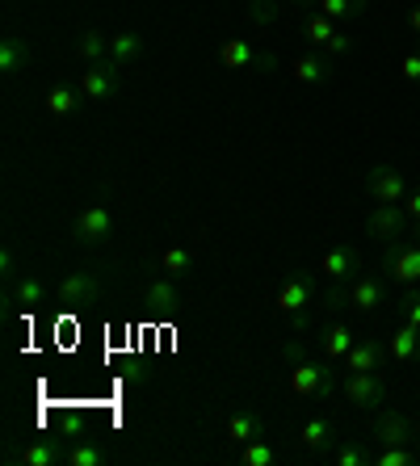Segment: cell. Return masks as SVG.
<instances>
[{
  "mask_svg": "<svg viewBox=\"0 0 420 466\" xmlns=\"http://www.w3.org/2000/svg\"><path fill=\"white\" fill-rule=\"evenodd\" d=\"M341 390H345L349 408H357V412H378V408L387 403V374H383V370H345Z\"/></svg>",
  "mask_w": 420,
  "mask_h": 466,
  "instance_id": "obj_2",
  "label": "cell"
},
{
  "mask_svg": "<svg viewBox=\"0 0 420 466\" xmlns=\"http://www.w3.org/2000/svg\"><path fill=\"white\" fill-rule=\"evenodd\" d=\"M399 76L408 80V85H420V51H408L399 59Z\"/></svg>",
  "mask_w": 420,
  "mask_h": 466,
  "instance_id": "obj_36",
  "label": "cell"
},
{
  "mask_svg": "<svg viewBox=\"0 0 420 466\" xmlns=\"http://www.w3.org/2000/svg\"><path fill=\"white\" fill-rule=\"evenodd\" d=\"M160 269L169 273V278H185V273L194 269V252L181 248V244H169V248L160 252Z\"/></svg>",
  "mask_w": 420,
  "mask_h": 466,
  "instance_id": "obj_28",
  "label": "cell"
},
{
  "mask_svg": "<svg viewBox=\"0 0 420 466\" xmlns=\"http://www.w3.org/2000/svg\"><path fill=\"white\" fill-rule=\"evenodd\" d=\"M349 51H353V34H345V30H336L333 43L323 46V55H328V59H333V55H349Z\"/></svg>",
  "mask_w": 420,
  "mask_h": 466,
  "instance_id": "obj_37",
  "label": "cell"
},
{
  "mask_svg": "<svg viewBox=\"0 0 420 466\" xmlns=\"http://www.w3.org/2000/svg\"><path fill=\"white\" fill-rule=\"evenodd\" d=\"M26 64H30V46H26V38H5V46H0V67H5V76L22 72Z\"/></svg>",
  "mask_w": 420,
  "mask_h": 466,
  "instance_id": "obj_29",
  "label": "cell"
},
{
  "mask_svg": "<svg viewBox=\"0 0 420 466\" xmlns=\"http://www.w3.org/2000/svg\"><path fill=\"white\" fill-rule=\"evenodd\" d=\"M97 294H101V278L97 273H88V269H80V273H67L64 282H59L55 299H59L64 311H80V307L97 303Z\"/></svg>",
  "mask_w": 420,
  "mask_h": 466,
  "instance_id": "obj_11",
  "label": "cell"
},
{
  "mask_svg": "<svg viewBox=\"0 0 420 466\" xmlns=\"http://www.w3.org/2000/svg\"><path fill=\"white\" fill-rule=\"evenodd\" d=\"M294 9H315V5H320V0H291Z\"/></svg>",
  "mask_w": 420,
  "mask_h": 466,
  "instance_id": "obj_41",
  "label": "cell"
},
{
  "mask_svg": "<svg viewBox=\"0 0 420 466\" xmlns=\"http://www.w3.org/2000/svg\"><path fill=\"white\" fill-rule=\"evenodd\" d=\"M64 462L67 466H101L106 462V454H101L93 441H76V445H67L64 450Z\"/></svg>",
  "mask_w": 420,
  "mask_h": 466,
  "instance_id": "obj_31",
  "label": "cell"
},
{
  "mask_svg": "<svg viewBox=\"0 0 420 466\" xmlns=\"http://www.w3.org/2000/svg\"><path fill=\"white\" fill-rule=\"evenodd\" d=\"M370 441H378V445H412L416 441V424H412V416L395 412V408H378L374 424H370Z\"/></svg>",
  "mask_w": 420,
  "mask_h": 466,
  "instance_id": "obj_8",
  "label": "cell"
},
{
  "mask_svg": "<svg viewBox=\"0 0 420 466\" xmlns=\"http://www.w3.org/2000/svg\"><path fill=\"white\" fill-rule=\"evenodd\" d=\"M312 299H315V278H312V273H294V278H286V282H282L273 307H278V315L294 319V315H307Z\"/></svg>",
  "mask_w": 420,
  "mask_h": 466,
  "instance_id": "obj_12",
  "label": "cell"
},
{
  "mask_svg": "<svg viewBox=\"0 0 420 466\" xmlns=\"http://www.w3.org/2000/svg\"><path fill=\"white\" fill-rule=\"evenodd\" d=\"M387 349H391V361H395V366L420 361V328L399 324V328H395V337L387 340Z\"/></svg>",
  "mask_w": 420,
  "mask_h": 466,
  "instance_id": "obj_18",
  "label": "cell"
},
{
  "mask_svg": "<svg viewBox=\"0 0 420 466\" xmlns=\"http://www.w3.org/2000/svg\"><path fill=\"white\" fill-rule=\"evenodd\" d=\"M383 273L387 282H399V286H412L420 282V244L412 236L395 239V244H383Z\"/></svg>",
  "mask_w": 420,
  "mask_h": 466,
  "instance_id": "obj_5",
  "label": "cell"
},
{
  "mask_svg": "<svg viewBox=\"0 0 420 466\" xmlns=\"http://www.w3.org/2000/svg\"><path fill=\"white\" fill-rule=\"evenodd\" d=\"M408 30L420 38V5H412V9H408Z\"/></svg>",
  "mask_w": 420,
  "mask_h": 466,
  "instance_id": "obj_40",
  "label": "cell"
},
{
  "mask_svg": "<svg viewBox=\"0 0 420 466\" xmlns=\"http://www.w3.org/2000/svg\"><path fill=\"white\" fill-rule=\"evenodd\" d=\"M76 88H80V97L93 101V106L114 101L118 97V88H122V64H114V59L85 64V72H80V80H76Z\"/></svg>",
  "mask_w": 420,
  "mask_h": 466,
  "instance_id": "obj_4",
  "label": "cell"
},
{
  "mask_svg": "<svg viewBox=\"0 0 420 466\" xmlns=\"http://www.w3.org/2000/svg\"><path fill=\"white\" fill-rule=\"evenodd\" d=\"M143 55V34H114V38H109V59H114V64H135V59H139Z\"/></svg>",
  "mask_w": 420,
  "mask_h": 466,
  "instance_id": "obj_27",
  "label": "cell"
},
{
  "mask_svg": "<svg viewBox=\"0 0 420 466\" xmlns=\"http://www.w3.org/2000/svg\"><path fill=\"white\" fill-rule=\"evenodd\" d=\"M370 9V0H320L315 5V13H323V17H333V22H357L362 13Z\"/></svg>",
  "mask_w": 420,
  "mask_h": 466,
  "instance_id": "obj_23",
  "label": "cell"
},
{
  "mask_svg": "<svg viewBox=\"0 0 420 466\" xmlns=\"http://www.w3.org/2000/svg\"><path fill=\"white\" fill-rule=\"evenodd\" d=\"M299 445L302 450H312V454H333V420H328V416H312V420H302Z\"/></svg>",
  "mask_w": 420,
  "mask_h": 466,
  "instance_id": "obj_15",
  "label": "cell"
},
{
  "mask_svg": "<svg viewBox=\"0 0 420 466\" xmlns=\"http://www.w3.org/2000/svg\"><path fill=\"white\" fill-rule=\"evenodd\" d=\"M109 236H114V210L101 207V202L85 207L72 218V239L80 244V248H101Z\"/></svg>",
  "mask_w": 420,
  "mask_h": 466,
  "instance_id": "obj_7",
  "label": "cell"
},
{
  "mask_svg": "<svg viewBox=\"0 0 420 466\" xmlns=\"http://www.w3.org/2000/svg\"><path fill=\"white\" fill-rule=\"evenodd\" d=\"M17 458H22L26 466H59V462H64V445L51 441V437H43V441L26 445V450H22Z\"/></svg>",
  "mask_w": 420,
  "mask_h": 466,
  "instance_id": "obj_22",
  "label": "cell"
},
{
  "mask_svg": "<svg viewBox=\"0 0 420 466\" xmlns=\"http://www.w3.org/2000/svg\"><path fill=\"white\" fill-rule=\"evenodd\" d=\"M404 210H408L412 223H420V189H408V198H404Z\"/></svg>",
  "mask_w": 420,
  "mask_h": 466,
  "instance_id": "obj_38",
  "label": "cell"
},
{
  "mask_svg": "<svg viewBox=\"0 0 420 466\" xmlns=\"http://www.w3.org/2000/svg\"><path fill=\"white\" fill-rule=\"evenodd\" d=\"M357 269H362V257H357L353 244H333V248L320 257V273L333 278V282H349Z\"/></svg>",
  "mask_w": 420,
  "mask_h": 466,
  "instance_id": "obj_13",
  "label": "cell"
},
{
  "mask_svg": "<svg viewBox=\"0 0 420 466\" xmlns=\"http://www.w3.org/2000/svg\"><path fill=\"white\" fill-rule=\"evenodd\" d=\"M278 0H252V5H248V22H257V25H270L273 17H278Z\"/></svg>",
  "mask_w": 420,
  "mask_h": 466,
  "instance_id": "obj_35",
  "label": "cell"
},
{
  "mask_svg": "<svg viewBox=\"0 0 420 466\" xmlns=\"http://www.w3.org/2000/svg\"><path fill=\"white\" fill-rule=\"evenodd\" d=\"M143 307H148V311H181V290H177V278H169V273H164L160 282H151L148 290H143Z\"/></svg>",
  "mask_w": 420,
  "mask_h": 466,
  "instance_id": "obj_17",
  "label": "cell"
},
{
  "mask_svg": "<svg viewBox=\"0 0 420 466\" xmlns=\"http://www.w3.org/2000/svg\"><path fill=\"white\" fill-rule=\"evenodd\" d=\"M395 311L404 315V324L420 328V286H416V282H412L408 290H404V294L395 299Z\"/></svg>",
  "mask_w": 420,
  "mask_h": 466,
  "instance_id": "obj_33",
  "label": "cell"
},
{
  "mask_svg": "<svg viewBox=\"0 0 420 466\" xmlns=\"http://www.w3.org/2000/svg\"><path fill=\"white\" fill-rule=\"evenodd\" d=\"M291 76L299 80V85H323V80H333V67H328V55L320 51H307L299 55L291 64Z\"/></svg>",
  "mask_w": 420,
  "mask_h": 466,
  "instance_id": "obj_16",
  "label": "cell"
},
{
  "mask_svg": "<svg viewBox=\"0 0 420 466\" xmlns=\"http://www.w3.org/2000/svg\"><path fill=\"white\" fill-rule=\"evenodd\" d=\"M383 303H391V286H387V273H362L353 278L349 286H336L328 290V307H349V311H378Z\"/></svg>",
  "mask_w": 420,
  "mask_h": 466,
  "instance_id": "obj_1",
  "label": "cell"
},
{
  "mask_svg": "<svg viewBox=\"0 0 420 466\" xmlns=\"http://www.w3.org/2000/svg\"><path fill=\"white\" fill-rule=\"evenodd\" d=\"M387 358H391V349L383 345L378 337H357L341 366H345V370H383V361H387Z\"/></svg>",
  "mask_w": 420,
  "mask_h": 466,
  "instance_id": "obj_14",
  "label": "cell"
},
{
  "mask_svg": "<svg viewBox=\"0 0 420 466\" xmlns=\"http://www.w3.org/2000/svg\"><path fill=\"white\" fill-rule=\"evenodd\" d=\"M420 462V450H408V445H383L374 454V466H412Z\"/></svg>",
  "mask_w": 420,
  "mask_h": 466,
  "instance_id": "obj_32",
  "label": "cell"
},
{
  "mask_svg": "<svg viewBox=\"0 0 420 466\" xmlns=\"http://www.w3.org/2000/svg\"><path fill=\"white\" fill-rule=\"evenodd\" d=\"M17 303H26V311H38L46 303V286L38 278H22L17 282Z\"/></svg>",
  "mask_w": 420,
  "mask_h": 466,
  "instance_id": "obj_34",
  "label": "cell"
},
{
  "mask_svg": "<svg viewBox=\"0 0 420 466\" xmlns=\"http://www.w3.org/2000/svg\"><path fill=\"white\" fill-rule=\"evenodd\" d=\"M0 273H5V282H13V252L9 248L0 252Z\"/></svg>",
  "mask_w": 420,
  "mask_h": 466,
  "instance_id": "obj_39",
  "label": "cell"
},
{
  "mask_svg": "<svg viewBox=\"0 0 420 466\" xmlns=\"http://www.w3.org/2000/svg\"><path fill=\"white\" fill-rule=\"evenodd\" d=\"M76 55H80L85 64H101V59H109V38L101 30H85L76 38Z\"/></svg>",
  "mask_w": 420,
  "mask_h": 466,
  "instance_id": "obj_26",
  "label": "cell"
},
{
  "mask_svg": "<svg viewBox=\"0 0 420 466\" xmlns=\"http://www.w3.org/2000/svg\"><path fill=\"white\" fill-rule=\"evenodd\" d=\"M353 328L349 324H328L323 328V337H320V345H323V358L328 361H345V353L353 349Z\"/></svg>",
  "mask_w": 420,
  "mask_h": 466,
  "instance_id": "obj_20",
  "label": "cell"
},
{
  "mask_svg": "<svg viewBox=\"0 0 420 466\" xmlns=\"http://www.w3.org/2000/svg\"><path fill=\"white\" fill-rule=\"evenodd\" d=\"M333 458L336 466H366L374 462V458L366 454V445H362V437H345V441H333Z\"/></svg>",
  "mask_w": 420,
  "mask_h": 466,
  "instance_id": "obj_25",
  "label": "cell"
},
{
  "mask_svg": "<svg viewBox=\"0 0 420 466\" xmlns=\"http://www.w3.org/2000/svg\"><path fill=\"white\" fill-rule=\"evenodd\" d=\"M240 462H244V466H273V462H278V450H273L265 437H257V441L240 445Z\"/></svg>",
  "mask_w": 420,
  "mask_h": 466,
  "instance_id": "obj_30",
  "label": "cell"
},
{
  "mask_svg": "<svg viewBox=\"0 0 420 466\" xmlns=\"http://www.w3.org/2000/svg\"><path fill=\"white\" fill-rule=\"evenodd\" d=\"M336 361H307L299 358L291 370V390L299 400H328L336 390Z\"/></svg>",
  "mask_w": 420,
  "mask_h": 466,
  "instance_id": "obj_3",
  "label": "cell"
},
{
  "mask_svg": "<svg viewBox=\"0 0 420 466\" xmlns=\"http://www.w3.org/2000/svg\"><path fill=\"white\" fill-rule=\"evenodd\" d=\"M80 101H85V97H80V88L59 85V88H51V93H46V114H51V118H72Z\"/></svg>",
  "mask_w": 420,
  "mask_h": 466,
  "instance_id": "obj_24",
  "label": "cell"
},
{
  "mask_svg": "<svg viewBox=\"0 0 420 466\" xmlns=\"http://www.w3.org/2000/svg\"><path fill=\"white\" fill-rule=\"evenodd\" d=\"M366 194L370 202H404L408 198V177L395 164H374L366 173Z\"/></svg>",
  "mask_w": 420,
  "mask_h": 466,
  "instance_id": "obj_9",
  "label": "cell"
},
{
  "mask_svg": "<svg viewBox=\"0 0 420 466\" xmlns=\"http://www.w3.org/2000/svg\"><path fill=\"white\" fill-rule=\"evenodd\" d=\"M412 231V218L404 210V202H374L366 215V236L378 239V244H395Z\"/></svg>",
  "mask_w": 420,
  "mask_h": 466,
  "instance_id": "obj_6",
  "label": "cell"
},
{
  "mask_svg": "<svg viewBox=\"0 0 420 466\" xmlns=\"http://www.w3.org/2000/svg\"><path fill=\"white\" fill-rule=\"evenodd\" d=\"M257 437H265L261 416H252V412H231L227 416V445H248V441H257Z\"/></svg>",
  "mask_w": 420,
  "mask_h": 466,
  "instance_id": "obj_19",
  "label": "cell"
},
{
  "mask_svg": "<svg viewBox=\"0 0 420 466\" xmlns=\"http://www.w3.org/2000/svg\"><path fill=\"white\" fill-rule=\"evenodd\" d=\"M299 34L307 38V43L315 46V51H323V46L333 43V34H336V22L333 17H323V13H307L299 22Z\"/></svg>",
  "mask_w": 420,
  "mask_h": 466,
  "instance_id": "obj_21",
  "label": "cell"
},
{
  "mask_svg": "<svg viewBox=\"0 0 420 466\" xmlns=\"http://www.w3.org/2000/svg\"><path fill=\"white\" fill-rule=\"evenodd\" d=\"M219 64H223L227 72H244V67H261V72H270L278 59H273L270 51L252 46L248 38H227V43L219 46Z\"/></svg>",
  "mask_w": 420,
  "mask_h": 466,
  "instance_id": "obj_10",
  "label": "cell"
}]
</instances>
